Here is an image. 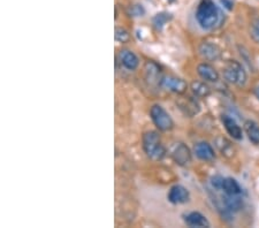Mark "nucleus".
Here are the masks:
<instances>
[{
    "label": "nucleus",
    "instance_id": "f257e3e1",
    "mask_svg": "<svg viewBox=\"0 0 259 228\" xmlns=\"http://www.w3.org/2000/svg\"><path fill=\"white\" fill-rule=\"evenodd\" d=\"M196 20L205 30L214 28L219 20V10L213 0H200L197 6Z\"/></svg>",
    "mask_w": 259,
    "mask_h": 228
},
{
    "label": "nucleus",
    "instance_id": "f03ea898",
    "mask_svg": "<svg viewBox=\"0 0 259 228\" xmlns=\"http://www.w3.org/2000/svg\"><path fill=\"white\" fill-rule=\"evenodd\" d=\"M143 149L153 160H162L166 155L165 148L162 146L159 134L155 130L145 133L143 136Z\"/></svg>",
    "mask_w": 259,
    "mask_h": 228
},
{
    "label": "nucleus",
    "instance_id": "7ed1b4c3",
    "mask_svg": "<svg viewBox=\"0 0 259 228\" xmlns=\"http://www.w3.org/2000/svg\"><path fill=\"white\" fill-rule=\"evenodd\" d=\"M224 76L226 81L231 84L243 86L247 83V72L244 71L242 65L236 60H229L224 68Z\"/></svg>",
    "mask_w": 259,
    "mask_h": 228
},
{
    "label": "nucleus",
    "instance_id": "20e7f679",
    "mask_svg": "<svg viewBox=\"0 0 259 228\" xmlns=\"http://www.w3.org/2000/svg\"><path fill=\"white\" fill-rule=\"evenodd\" d=\"M150 115L153 124L162 132H169L173 128L174 122L165 108L160 105H153L150 110Z\"/></svg>",
    "mask_w": 259,
    "mask_h": 228
},
{
    "label": "nucleus",
    "instance_id": "39448f33",
    "mask_svg": "<svg viewBox=\"0 0 259 228\" xmlns=\"http://www.w3.org/2000/svg\"><path fill=\"white\" fill-rule=\"evenodd\" d=\"M160 85L164 89L169 90L171 92L177 93V95H182L188 89V83L184 79L176 77V76H164L160 79Z\"/></svg>",
    "mask_w": 259,
    "mask_h": 228
},
{
    "label": "nucleus",
    "instance_id": "423d86ee",
    "mask_svg": "<svg viewBox=\"0 0 259 228\" xmlns=\"http://www.w3.org/2000/svg\"><path fill=\"white\" fill-rule=\"evenodd\" d=\"M173 160L180 166H187L191 161V151L184 143H176L172 149Z\"/></svg>",
    "mask_w": 259,
    "mask_h": 228
},
{
    "label": "nucleus",
    "instance_id": "0eeeda50",
    "mask_svg": "<svg viewBox=\"0 0 259 228\" xmlns=\"http://www.w3.org/2000/svg\"><path fill=\"white\" fill-rule=\"evenodd\" d=\"M198 51L200 56L209 61H216L221 57V49L211 42H203L199 45Z\"/></svg>",
    "mask_w": 259,
    "mask_h": 228
},
{
    "label": "nucleus",
    "instance_id": "6e6552de",
    "mask_svg": "<svg viewBox=\"0 0 259 228\" xmlns=\"http://www.w3.org/2000/svg\"><path fill=\"white\" fill-rule=\"evenodd\" d=\"M189 198H190L189 191L183 186L175 184V186L171 188L169 193V201L173 203V204H184V203L189 201Z\"/></svg>",
    "mask_w": 259,
    "mask_h": 228
},
{
    "label": "nucleus",
    "instance_id": "1a4fd4ad",
    "mask_svg": "<svg viewBox=\"0 0 259 228\" xmlns=\"http://www.w3.org/2000/svg\"><path fill=\"white\" fill-rule=\"evenodd\" d=\"M120 63L126 70L128 71H135L136 68L140 66V59L135 54L133 51L130 50H122L120 52Z\"/></svg>",
    "mask_w": 259,
    "mask_h": 228
},
{
    "label": "nucleus",
    "instance_id": "9d476101",
    "mask_svg": "<svg viewBox=\"0 0 259 228\" xmlns=\"http://www.w3.org/2000/svg\"><path fill=\"white\" fill-rule=\"evenodd\" d=\"M197 73H198V75L203 79H205L206 82L214 83L219 81V73L216 68L210 64H199L198 66H197Z\"/></svg>",
    "mask_w": 259,
    "mask_h": 228
},
{
    "label": "nucleus",
    "instance_id": "9b49d317",
    "mask_svg": "<svg viewBox=\"0 0 259 228\" xmlns=\"http://www.w3.org/2000/svg\"><path fill=\"white\" fill-rule=\"evenodd\" d=\"M222 124H224L226 130H227V133L233 139L236 141H241L243 139L242 129H241V127L238 125V122H236L234 119L228 117V115H224V117H222Z\"/></svg>",
    "mask_w": 259,
    "mask_h": 228
},
{
    "label": "nucleus",
    "instance_id": "f8f14e48",
    "mask_svg": "<svg viewBox=\"0 0 259 228\" xmlns=\"http://www.w3.org/2000/svg\"><path fill=\"white\" fill-rule=\"evenodd\" d=\"M195 153L199 159H202V160H205V161L213 160L214 157H216L213 148L207 142L197 143L195 146Z\"/></svg>",
    "mask_w": 259,
    "mask_h": 228
},
{
    "label": "nucleus",
    "instance_id": "ddd939ff",
    "mask_svg": "<svg viewBox=\"0 0 259 228\" xmlns=\"http://www.w3.org/2000/svg\"><path fill=\"white\" fill-rule=\"evenodd\" d=\"M184 222L190 227H210L209 220L199 212H190L184 216Z\"/></svg>",
    "mask_w": 259,
    "mask_h": 228
},
{
    "label": "nucleus",
    "instance_id": "4468645a",
    "mask_svg": "<svg viewBox=\"0 0 259 228\" xmlns=\"http://www.w3.org/2000/svg\"><path fill=\"white\" fill-rule=\"evenodd\" d=\"M222 203H224L226 210L231 212L239 211L240 209H242L243 201L240 197V195H227L225 194V196L222 197Z\"/></svg>",
    "mask_w": 259,
    "mask_h": 228
},
{
    "label": "nucleus",
    "instance_id": "2eb2a0df",
    "mask_svg": "<svg viewBox=\"0 0 259 228\" xmlns=\"http://www.w3.org/2000/svg\"><path fill=\"white\" fill-rule=\"evenodd\" d=\"M221 190H224L227 195H241L242 194V188L239 184L238 181L233 177H225L222 181Z\"/></svg>",
    "mask_w": 259,
    "mask_h": 228
},
{
    "label": "nucleus",
    "instance_id": "dca6fc26",
    "mask_svg": "<svg viewBox=\"0 0 259 228\" xmlns=\"http://www.w3.org/2000/svg\"><path fill=\"white\" fill-rule=\"evenodd\" d=\"M244 132L249 137L250 142L258 146L259 144V125L254 120H247L244 122Z\"/></svg>",
    "mask_w": 259,
    "mask_h": 228
},
{
    "label": "nucleus",
    "instance_id": "f3484780",
    "mask_svg": "<svg viewBox=\"0 0 259 228\" xmlns=\"http://www.w3.org/2000/svg\"><path fill=\"white\" fill-rule=\"evenodd\" d=\"M190 89L194 92V95L196 97H199V98H206V97L211 95V88L205 82L194 81L190 84Z\"/></svg>",
    "mask_w": 259,
    "mask_h": 228
},
{
    "label": "nucleus",
    "instance_id": "a211bd4d",
    "mask_svg": "<svg viewBox=\"0 0 259 228\" xmlns=\"http://www.w3.org/2000/svg\"><path fill=\"white\" fill-rule=\"evenodd\" d=\"M180 108L185 114L190 115V117H192V115H195L199 112L198 103H197L195 99L190 98V97H188L187 99L180 101Z\"/></svg>",
    "mask_w": 259,
    "mask_h": 228
},
{
    "label": "nucleus",
    "instance_id": "6ab92c4d",
    "mask_svg": "<svg viewBox=\"0 0 259 228\" xmlns=\"http://www.w3.org/2000/svg\"><path fill=\"white\" fill-rule=\"evenodd\" d=\"M216 146L222 154H225L226 157H232L234 154V147L232 146V143L229 142L227 139H225L224 136H219L216 139Z\"/></svg>",
    "mask_w": 259,
    "mask_h": 228
},
{
    "label": "nucleus",
    "instance_id": "aec40b11",
    "mask_svg": "<svg viewBox=\"0 0 259 228\" xmlns=\"http://www.w3.org/2000/svg\"><path fill=\"white\" fill-rule=\"evenodd\" d=\"M172 19V15L169 13H159L157 14V15L153 17L152 22H153V25H155L156 29H158V30H162V29L164 28V25H165L169 21Z\"/></svg>",
    "mask_w": 259,
    "mask_h": 228
},
{
    "label": "nucleus",
    "instance_id": "412c9836",
    "mask_svg": "<svg viewBox=\"0 0 259 228\" xmlns=\"http://www.w3.org/2000/svg\"><path fill=\"white\" fill-rule=\"evenodd\" d=\"M145 73H147L148 79L156 81L160 73L159 66L155 63H147V65H145Z\"/></svg>",
    "mask_w": 259,
    "mask_h": 228
},
{
    "label": "nucleus",
    "instance_id": "4be33fe9",
    "mask_svg": "<svg viewBox=\"0 0 259 228\" xmlns=\"http://www.w3.org/2000/svg\"><path fill=\"white\" fill-rule=\"evenodd\" d=\"M250 37L253 38L254 42L259 44V17L255 19L250 25Z\"/></svg>",
    "mask_w": 259,
    "mask_h": 228
},
{
    "label": "nucleus",
    "instance_id": "5701e85b",
    "mask_svg": "<svg viewBox=\"0 0 259 228\" xmlns=\"http://www.w3.org/2000/svg\"><path fill=\"white\" fill-rule=\"evenodd\" d=\"M115 39L120 43H127L130 39V35L126 29L115 28Z\"/></svg>",
    "mask_w": 259,
    "mask_h": 228
},
{
    "label": "nucleus",
    "instance_id": "b1692460",
    "mask_svg": "<svg viewBox=\"0 0 259 228\" xmlns=\"http://www.w3.org/2000/svg\"><path fill=\"white\" fill-rule=\"evenodd\" d=\"M131 14H133L134 16H142L144 14V9L143 7H142L141 5H135L131 7Z\"/></svg>",
    "mask_w": 259,
    "mask_h": 228
},
{
    "label": "nucleus",
    "instance_id": "393cba45",
    "mask_svg": "<svg viewBox=\"0 0 259 228\" xmlns=\"http://www.w3.org/2000/svg\"><path fill=\"white\" fill-rule=\"evenodd\" d=\"M222 181H224V177L214 176V177H212V186L216 188V189H221Z\"/></svg>",
    "mask_w": 259,
    "mask_h": 228
},
{
    "label": "nucleus",
    "instance_id": "a878e982",
    "mask_svg": "<svg viewBox=\"0 0 259 228\" xmlns=\"http://www.w3.org/2000/svg\"><path fill=\"white\" fill-rule=\"evenodd\" d=\"M220 1L227 9H233V5H234V3H233L232 0H220Z\"/></svg>",
    "mask_w": 259,
    "mask_h": 228
},
{
    "label": "nucleus",
    "instance_id": "bb28decb",
    "mask_svg": "<svg viewBox=\"0 0 259 228\" xmlns=\"http://www.w3.org/2000/svg\"><path fill=\"white\" fill-rule=\"evenodd\" d=\"M255 95H256V97H257V98L259 99V85H257L256 86V88H255Z\"/></svg>",
    "mask_w": 259,
    "mask_h": 228
},
{
    "label": "nucleus",
    "instance_id": "cd10ccee",
    "mask_svg": "<svg viewBox=\"0 0 259 228\" xmlns=\"http://www.w3.org/2000/svg\"><path fill=\"white\" fill-rule=\"evenodd\" d=\"M169 1H170V2H173V1H174V0H169Z\"/></svg>",
    "mask_w": 259,
    "mask_h": 228
}]
</instances>
